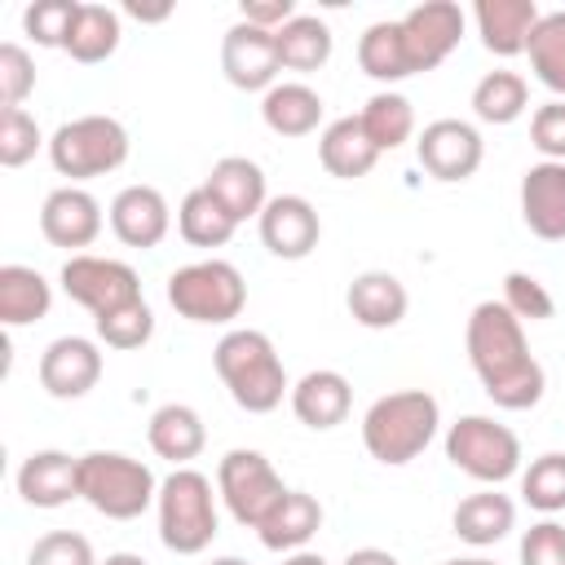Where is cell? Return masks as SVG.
Segmentation results:
<instances>
[{"label": "cell", "instance_id": "46", "mask_svg": "<svg viewBox=\"0 0 565 565\" xmlns=\"http://www.w3.org/2000/svg\"><path fill=\"white\" fill-rule=\"evenodd\" d=\"M238 18L260 26V31H278V26H287L296 18V4L291 0H243Z\"/></svg>", "mask_w": 565, "mask_h": 565}, {"label": "cell", "instance_id": "26", "mask_svg": "<svg viewBox=\"0 0 565 565\" xmlns=\"http://www.w3.org/2000/svg\"><path fill=\"white\" fill-rule=\"evenodd\" d=\"M318 163L335 177V181H358L380 163L375 141L366 137L358 115H340L318 132Z\"/></svg>", "mask_w": 565, "mask_h": 565}, {"label": "cell", "instance_id": "9", "mask_svg": "<svg viewBox=\"0 0 565 565\" xmlns=\"http://www.w3.org/2000/svg\"><path fill=\"white\" fill-rule=\"evenodd\" d=\"M216 494H221L225 512H230L238 525L260 530V521L282 503L287 486H282L278 468H274L260 450L234 446V450H225L221 463H216Z\"/></svg>", "mask_w": 565, "mask_h": 565}, {"label": "cell", "instance_id": "2", "mask_svg": "<svg viewBox=\"0 0 565 565\" xmlns=\"http://www.w3.org/2000/svg\"><path fill=\"white\" fill-rule=\"evenodd\" d=\"M212 366H216L221 384L230 388L234 406L247 411V415H269V411L282 406V397H291L287 366H282L274 340L256 327L225 331L212 349Z\"/></svg>", "mask_w": 565, "mask_h": 565}, {"label": "cell", "instance_id": "20", "mask_svg": "<svg viewBox=\"0 0 565 565\" xmlns=\"http://www.w3.org/2000/svg\"><path fill=\"white\" fill-rule=\"evenodd\" d=\"M291 415L313 428V433H331L335 424L349 419L353 411V384L349 375L331 371V366H318V371H305L296 384H291Z\"/></svg>", "mask_w": 565, "mask_h": 565}, {"label": "cell", "instance_id": "29", "mask_svg": "<svg viewBox=\"0 0 565 565\" xmlns=\"http://www.w3.org/2000/svg\"><path fill=\"white\" fill-rule=\"evenodd\" d=\"M49 309H53V282L40 269H31V265H0V322L9 331L49 318Z\"/></svg>", "mask_w": 565, "mask_h": 565}, {"label": "cell", "instance_id": "39", "mask_svg": "<svg viewBox=\"0 0 565 565\" xmlns=\"http://www.w3.org/2000/svg\"><path fill=\"white\" fill-rule=\"evenodd\" d=\"M75 18H79V0H35L22 9V31L40 49H66Z\"/></svg>", "mask_w": 565, "mask_h": 565}, {"label": "cell", "instance_id": "51", "mask_svg": "<svg viewBox=\"0 0 565 565\" xmlns=\"http://www.w3.org/2000/svg\"><path fill=\"white\" fill-rule=\"evenodd\" d=\"M441 565H499L490 556H455V561H441Z\"/></svg>", "mask_w": 565, "mask_h": 565}, {"label": "cell", "instance_id": "48", "mask_svg": "<svg viewBox=\"0 0 565 565\" xmlns=\"http://www.w3.org/2000/svg\"><path fill=\"white\" fill-rule=\"evenodd\" d=\"M128 13H132L137 22H163V18L172 13V4H168V9H141V4H128Z\"/></svg>", "mask_w": 565, "mask_h": 565}, {"label": "cell", "instance_id": "40", "mask_svg": "<svg viewBox=\"0 0 565 565\" xmlns=\"http://www.w3.org/2000/svg\"><path fill=\"white\" fill-rule=\"evenodd\" d=\"M49 146L35 115L22 106V110H0V163L4 168H22L35 159V150Z\"/></svg>", "mask_w": 565, "mask_h": 565}, {"label": "cell", "instance_id": "15", "mask_svg": "<svg viewBox=\"0 0 565 565\" xmlns=\"http://www.w3.org/2000/svg\"><path fill=\"white\" fill-rule=\"evenodd\" d=\"M256 230H260L265 252L278 260H305L322 238L318 207L305 194H274L265 212L256 216Z\"/></svg>", "mask_w": 565, "mask_h": 565}, {"label": "cell", "instance_id": "32", "mask_svg": "<svg viewBox=\"0 0 565 565\" xmlns=\"http://www.w3.org/2000/svg\"><path fill=\"white\" fill-rule=\"evenodd\" d=\"M530 110V84L525 75L516 71H486L477 84H472V115L481 124H516L521 115Z\"/></svg>", "mask_w": 565, "mask_h": 565}, {"label": "cell", "instance_id": "19", "mask_svg": "<svg viewBox=\"0 0 565 565\" xmlns=\"http://www.w3.org/2000/svg\"><path fill=\"white\" fill-rule=\"evenodd\" d=\"M22 503L31 508H66L71 499H79V455H66V450H31L22 463H18V477H13Z\"/></svg>", "mask_w": 565, "mask_h": 565}, {"label": "cell", "instance_id": "10", "mask_svg": "<svg viewBox=\"0 0 565 565\" xmlns=\"http://www.w3.org/2000/svg\"><path fill=\"white\" fill-rule=\"evenodd\" d=\"M62 291L84 305L93 318H106L115 309H128L141 296V278L128 260H115V256H93V252H79V256H66L62 265Z\"/></svg>", "mask_w": 565, "mask_h": 565}, {"label": "cell", "instance_id": "12", "mask_svg": "<svg viewBox=\"0 0 565 565\" xmlns=\"http://www.w3.org/2000/svg\"><path fill=\"white\" fill-rule=\"evenodd\" d=\"M415 159L433 181L455 185V181H468L481 168L486 141L468 119H433L415 137Z\"/></svg>", "mask_w": 565, "mask_h": 565}, {"label": "cell", "instance_id": "41", "mask_svg": "<svg viewBox=\"0 0 565 565\" xmlns=\"http://www.w3.org/2000/svg\"><path fill=\"white\" fill-rule=\"evenodd\" d=\"M35 93V62L22 44H0V110H22V102Z\"/></svg>", "mask_w": 565, "mask_h": 565}, {"label": "cell", "instance_id": "31", "mask_svg": "<svg viewBox=\"0 0 565 565\" xmlns=\"http://www.w3.org/2000/svg\"><path fill=\"white\" fill-rule=\"evenodd\" d=\"M238 221L216 203V194L207 185H194L181 203H177V234L190 247H225L234 238Z\"/></svg>", "mask_w": 565, "mask_h": 565}, {"label": "cell", "instance_id": "17", "mask_svg": "<svg viewBox=\"0 0 565 565\" xmlns=\"http://www.w3.org/2000/svg\"><path fill=\"white\" fill-rule=\"evenodd\" d=\"M106 216H110V234L137 252L159 247L172 230V207H168L163 190H154V185H124L110 199Z\"/></svg>", "mask_w": 565, "mask_h": 565}, {"label": "cell", "instance_id": "50", "mask_svg": "<svg viewBox=\"0 0 565 565\" xmlns=\"http://www.w3.org/2000/svg\"><path fill=\"white\" fill-rule=\"evenodd\" d=\"M102 565H150V561H141L137 552H110Z\"/></svg>", "mask_w": 565, "mask_h": 565}, {"label": "cell", "instance_id": "33", "mask_svg": "<svg viewBox=\"0 0 565 565\" xmlns=\"http://www.w3.org/2000/svg\"><path fill=\"white\" fill-rule=\"evenodd\" d=\"M124 40V26H119V13L106 9V4H79V18L71 26V40L62 53H71V62L79 66H97L106 62Z\"/></svg>", "mask_w": 565, "mask_h": 565}, {"label": "cell", "instance_id": "3", "mask_svg": "<svg viewBox=\"0 0 565 565\" xmlns=\"http://www.w3.org/2000/svg\"><path fill=\"white\" fill-rule=\"evenodd\" d=\"M441 428V406L428 388H397L366 406L362 415V446L375 463L402 468L428 450Z\"/></svg>", "mask_w": 565, "mask_h": 565}, {"label": "cell", "instance_id": "14", "mask_svg": "<svg viewBox=\"0 0 565 565\" xmlns=\"http://www.w3.org/2000/svg\"><path fill=\"white\" fill-rule=\"evenodd\" d=\"M221 71L243 93H269L278 84V71H282L278 49H274V31H260V26L238 18L221 35Z\"/></svg>", "mask_w": 565, "mask_h": 565}, {"label": "cell", "instance_id": "6", "mask_svg": "<svg viewBox=\"0 0 565 565\" xmlns=\"http://www.w3.org/2000/svg\"><path fill=\"white\" fill-rule=\"evenodd\" d=\"M128 150H132L128 146V128L115 115H79V119H66L49 137V163L71 185L124 168Z\"/></svg>", "mask_w": 565, "mask_h": 565}, {"label": "cell", "instance_id": "5", "mask_svg": "<svg viewBox=\"0 0 565 565\" xmlns=\"http://www.w3.org/2000/svg\"><path fill=\"white\" fill-rule=\"evenodd\" d=\"M79 499L106 521H137L159 499V481L150 463L124 450H88L79 455Z\"/></svg>", "mask_w": 565, "mask_h": 565}, {"label": "cell", "instance_id": "36", "mask_svg": "<svg viewBox=\"0 0 565 565\" xmlns=\"http://www.w3.org/2000/svg\"><path fill=\"white\" fill-rule=\"evenodd\" d=\"M358 66L375 79V84H397L411 75L406 66V49H402V26L397 22H371L358 40Z\"/></svg>", "mask_w": 565, "mask_h": 565}, {"label": "cell", "instance_id": "30", "mask_svg": "<svg viewBox=\"0 0 565 565\" xmlns=\"http://www.w3.org/2000/svg\"><path fill=\"white\" fill-rule=\"evenodd\" d=\"M274 49H278L282 71L309 75V71H318V66L331 62L335 40H331V26H327L318 13H296L287 26L274 31Z\"/></svg>", "mask_w": 565, "mask_h": 565}, {"label": "cell", "instance_id": "8", "mask_svg": "<svg viewBox=\"0 0 565 565\" xmlns=\"http://www.w3.org/2000/svg\"><path fill=\"white\" fill-rule=\"evenodd\" d=\"M446 459L481 486H503L521 472V437L494 415H459L446 428Z\"/></svg>", "mask_w": 565, "mask_h": 565}, {"label": "cell", "instance_id": "24", "mask_svg": "<svg viewBox=\"0 0 565 565\" xmlns=\"http://www.w3.org/2000/svg\"><path fill=\"white\" fill-rule=\"evenodd\" d=\"M146 441L159 459H168L172 468H190V459L203 455L207 446V428H203V415L185 402H163L150 424H146Z\"/></svg>", "mask_w": 565, "mask_h": 565}, {"label": "cell", "instance_id": "18", "mask_svg": "<svg viewBox=\"0 0 565 565\" xmlns=\"http://www.w3.org/2000/svg\"><path fill=\"white\" fill-rule=\"evenodd\" d=\"M521 221L543 243H565V163L539 159L521 172Z\"/></svg>", "mask_w": 565, "mask_h": 565}, {"label": "cell", "instance_id": "34", "mask_svg": "<svg viewBox=\"0 0 565 565\" xmlns=\"http://www.w3.org/2000/svg\"><path fill=\"white\" fill-rule=\"evenodd\" d=\"M358 119H362V128H366V137L375 141L380 154L397 150V146H406L415 137V106L402 93H393V88L371 93L366 106L358 110Z\"/></svg>", "mask_w": 565, "mask_h": 565}, {"label": "cell", "instance_id": "13", "mask_svg": "<svg viewBox=\"0 0 565 565\" xmlns=\"http://www.w3.org/2000/svg\"><path fill=\"white\" fill-rule=\"evenodd\" d=\"M40 388L57 402H79L102 380V344L88 335H57L40 353Z\"/></svg>", "mask_w": 565, "mask_h": 565}, {"label": "cell", "instance_id": "23", "mask_svg": "<svg viewBox=\"0 0 565 565\" xmlns=\"http://www.w3.org/2000/svg\"><path fill=\"white\" fill-rule=\"evenodd\" d=\"M344 305H349V318L366 331H388L406 318L411 309V296H406V282L388 269H362L349 291H344Z\"/></svg>", "mask_w": 565, "mask_h": 565}, {"label": "cell", "instance_id": "47", "mask_svg": "<svg viewBox=\"0 0 565 565\" xmlns=\"http://www.w3.org/2000/svg\"><path fill=\"white\" fill-rule=\"evenodd\" d=\"M340 565H402L393 552H384V547H353Z\"/></svg>", "mask_w": 565, "mask_h": 565}, {"label": "cell", "instance_id": "21", "mask_svg": "<svg viewBox=\"0 0 565 565\" xmlns=\"http://www.w3.org/2000/svg\"><path fill=\"white\" fill-rule=\"evenodd\" d=\"M543 9L534 0H477L472 4V22L477 35L486 44V53L494 57H516L530 49V35L539 26Z\"/></svg>", "mask_w": 565, "mask_h": 565}, {"label": "cell", "instance_id": "7", "mask_svg": "<svg viewBox=\"0 0 565 565\" xmlns=\"http://www.w3.org/2000/svg\"><path fill=\"white\" fill-rule=\"evenodd\" d=\"M168 305L185 318V322H207V327H225L243 313L247 305V282L238 274V265L207 256V260H190L181 269L168 274Z\"/></svg>", "mask_w": 565, "mask_h": 565}, {"label": "cell", "instance_id": "4", "mask_svg": "<svg viewBox=\"0 0 565 565\" xmlns=\"http://www.w3.org/2000/svg\"><path fill=\"white\" fill-rule=\"evenodd\" d=\"M216 499L212 494V477H203L199 468H172L159 481V543L177 556H199L212 547L221 516H216Z\"/></svg>", "mask_w": 565, "mask_h": 565}, {"label": "cell", "instance_id": "16", "mask_svg": "<svg viewBox=\"0 0 565 565\" xmlns=\"http://www.w3.org/2000/svg\"><path fill=\"white\" fill-rule=\"evenodd\" d=\"M40 234L53 247H66L71 256H79L102 234V203L84 185H57L40 203Z\"/></svg>", "mask_w": 565, "mask_h": 565}, {"label": "cell", "instance_id": "52", "mask_svg": "<svg viewBox=\"0 0 565 565\" xmlns=\"http://www.w3.org/2000/svg\"><path fill=\"white\" fill-rule=\"evenodd\" d=\"M207 565H252V561H243V556H216V561H207Z\"/></svg>", "mask_w": 565, "mask_h": 565}, {"label": "cell", "instance_id": "43", "mask_svg": "<svg viewBox=\"0 0 565 565\" xmlns=\"http://www.w3.org/2000/svg\"><path fill=\"white\" fill-rule=\"evenodd\" d=\"M26 565H102V561H97V552H93V543L84 534H75V530H49V534H40L31 543Z\"/></svg>", "mask_w": 565, "mask_h": 565}, {"label": "cell", "instance_id": "49", "mask_svg": "<svg viewBox=\"0 0 565 565\" xmlns=\"http://www.w3.org/2000/svg\"><path fill=\"white\" fill-rule=\"evenodd\" d=\"M282 565H331V561H327V556H318V552H309V547H305V552H291V556H282Z\"/></svg>", "mask_w": 565, "mask_h": 565}, {"label": "cell", "instance_id": "1", "mask_svg": "<svg viewBox=\"0 0 565 565\" xmlns=\"http://www.w3.org/2000/svg\"><path fill=\"white\" fill-rule=\"evenodd\" d=\"M463 349H468L472 375L481 380L486 397L499 411H530L543 402L547 375H543L539 358L530 353L525 322L503 300L472 305L468 327H463Z\"/></svg>", "mask_w": 565, "mask_h": 565}, {"label": "cell", "instance_id": "37", "mask_svg": "<svg viewBox=\"0 0 565 565\" xmlns=\"http://www.w3.org/2000/svg\"><path fill=\"white\" fill-rule=\"evenodd\" d=\"M521 499L543 516L565 512V455L561 450L530 459V468L521 472Z\"/></svg>", "mask_w": 565, "mask_h": 565}, {"label": "cell", "instance_id": "27", "mask_svg": "<svg viewBox=\"0 0 565 565\" xmlns=\"http://www.w3.org/2000/svg\"><path fill=\"white\" fill-rule=\"evenodd\" d=\"M322 110H327L322 93L309 88L305 79H282V84H274L260 97V119L278 137H309V132H318Z\"/></svg>", "mask_w": 565, "mask_h": 565}, {"label": "cell", "instance_id": "42", "mask_svg": "<svg viewBox=\"0 0 565 565\" xmlns=\"http://www.w3.org/2000/svg\"><path fill=\"white\" fill-rule=\"evenodd\" d=\"M503 305L521 318V322H547L552 313H556V300H552V291L534 278V274H525V269H512V274H503Z\"/></svg>", "mask_w": 565, "mask_h": 565}, {"label": "cell", "instance_id": "25", "mask_svg": "<svg viewBox=\"0 0 565 565\" xmlns=\"http://www.w3.org/2000/svg\"><path fill=\"white\" fill-rule=\"evenodd\" d=\"M516 525V503L499 490V486H486L477 494H463L450 512V530L468 543V547H494L499 539H508Z\"/></svg>", "mask_w": 565, "mask_h": 565}, {"label": "cell", "instance_id": "45", "mask_svg": "<svg viewBox=\"0 0 565 565\" xmlns=\"http://www.w3.org/2000/svg\"><path fill=\"white\" fill-rule=\"evenodd\" d=\"M521 565H565V525L543 516L521 534Z\"/></svg>", "mask_w": 565, "mask_h": 565}, {"label": "cell", "instance_id": "11", "mask_svg": "<svg viewBox=\"0 0 565 565\" xmlns=\"http://www.w3.org/2000/svg\"><path fill=\"white\" fill-rule=\"evenodd\" d=\"M397 26H402L406 66H411V75H419V71H437L459 49L468 18L455 0H424V4L406 9L397 18Z\"/></svg>", "mask_w": 565, "mask_h": 565}, {"label": "cell", "instance_id": "28", "mask_svg": "<svg viewBox=\"0 0 565 565\" xmlns=\"http://www.w3.org/2000/svg\"><path fill=\"white\" fill-rule=\"evenodd\" d=\"M318 530H322V503H318L309 490H287L282 503L260 521L256 534H260V543H265L269 552L291 556V552H305Z\"/></svg>", "mask_w": 565, "mask_h": 565}, {"label": "cell", "instance_id": "35", "mask_svg": "<svg viewBox=\"0 0 565 565\" xmlns=\"http://www.w3.org/2000/svg\"><path fill=\"white\" fill-rule=\"evenodd\" d=\"M525 53H530L534 79L565 102V9H552V13L539 18Z\"/></svg>", "mask_w": 565, "mask_h": 565}, {"label": "cell", "instance_id": "38", "mask_svg": "<svg viewBox=\"0 0 565 565\" xmlns=\"http://www.w3.org/2000/svg\"><path fill=\"white\" fill-rule=\"evenodd\" d=\"M93 331H97V340H102L106 349L132 353V349L150 344V335H154V309H150L146 300H137V305H128V309H115V313H106V318H93Z\"/></svg>", "mask_w": 565, "mask_h": 565}, {"label": "cell", "instance_id": "44", "mask_svg": "<svg viewBox=\"0 0 565 565\" xmlns=\"http://www.w3.org/2000/svg\"><path fill=\"white\" fill-rule=\"evenodd\" d=\"M530 141H534V150L543 159L565 163V102L561 97L534 106V115H530Z\"/></svg>", "mask_w": 565, "mask_h": 565}, {"label": "cell", "instance_id": "22", "mask_svg": "<svg viewBox=\"0 0 565 565\" xmlns=\"http://www.w3.org/2000/svg\"><path fill=\"white\" fill-rule=\"evenodd\" d=\"M203 185L216 194V203H221L238 225L252 221V216H260L265 203L274 199V194H269V181H265V168H260L256 159H247V154H225V159H216Z\"/></svg>", "mask_w": 565, "mask_h": 565}]
</instances>
